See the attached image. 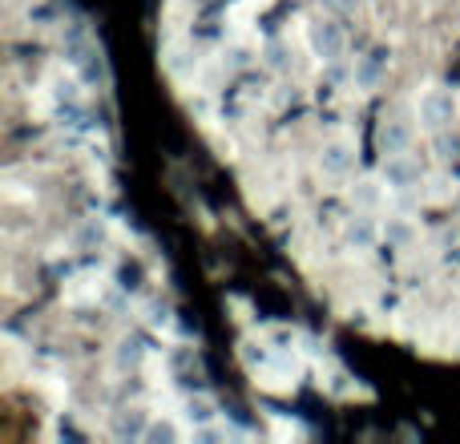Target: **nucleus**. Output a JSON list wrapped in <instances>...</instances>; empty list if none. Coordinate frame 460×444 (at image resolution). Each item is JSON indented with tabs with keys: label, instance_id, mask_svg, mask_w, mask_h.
I'll list each match as a JSON object with an SVG mask.
<instances>
[{
	"label": "nucleus",
	"instance_id": "1",
	"mask_svg": "<svg viewBox=\"0 0 460 444\" xmlns=\"http://www.w3.org/2000/svg\"><path fill=\"white\" fill-rule=\"evenodd\" d=\"M456 118H460V102L453 89H445V85L424 89L420 102H416V121H420V129H429V134L453 129Z\"/></svg>",
	"mask_w": 460,
	"mask_h": 444
},
{
	"label": "nucleus",
	"instance_id": "2",
	"mask_svg": "<svg viewBox=\"0 0 460 444\" xmlns=\"http://www.w3.org/2000/svg\"><path fill=\"white\" fill-rule=\"evenodd\" d=\"M307 45H311V53L319 57V65H335V61H343V53H348V32H343L340 21L319 16V21H311V29H307Z\"/></svg>",
	"mask_w": 460,
	"mask_h": 444
},
{
	"label": "nucleus",
	"instance_id": "3",
	"mask_svg": "<svg viewBox=\"0 0 460 444\" xmlns=\"http://www.w3.org/2000/svg\"><path fill=\"white\" fill-rule=\"evenodd\" d=\"M380 178L384 186H388V194H416L424 186V166L420 158H412V154H388L380 166Z\"/></svg>",
	"mask_w": 460,
	"mask_h": 444
},
{
	"label": "nucleus",
	"instance_id": "4",
	"mask_svg": "<svg viewBox=\"0 0 460 444\" xmlns=\"http://www.w3.org/2000/svg\"><path fill=\"white\" fill-rule=\"evenodd\" d=\"M315 166L323 178H348L351 170H356V146H351L348 138H332V142L319 146Z\"/></svg>",
	"mask_w": 460,
	"mask_h": 444
},
{
	"label": "nucleus",
	"instance_id": "5",
	"mask_svg": "<svg viewBox=\"0 0 460 444\" xmlns=\"http://www.w3.org/2000/svg\"><path fill=\"white\" fill-rule=\"evenodd\" d=\"M384 77H388V49H367V53L356 57V65H351V85L364 89V93L380 89Z\"/></svg>",
	"mask_w": 460,
	"mask_h": 444
},
{
	"label": "nucleus",
	"instance_id": "6",
	"mask_svg": "<svg viewBox=\"0 0 460 444\" xmlns=\"http://www.w3.org/2000/svg\"><path fill=\"white\" fill-rule=\"evenodd\" d=\"M412 142H416V126L404 121V118H384L380 129H376V146H380L384 158H388V154L412 150Z\"/></svg>",
	"mask_w": 460,
	"mask_h": 444
},
{
	"label": "nucleus",
	"instance_id": "7",
	"mask_svg": "<svg viewBox=\"0 0 460 444\" xmlns=\"http://www.w3.org/2000/svg\"><path fill=\"white\" fill-rule=\"evenodd\" d=\"M380 238H384V226L372 218V210H359V215L343 222V243L356 246V251H372Z\"/></svg>",
	"mask_w": 460,
	"mask_h": 444
},
{
	"label": "nucleus",
	"instance_id": "8",
	"mask_svg": "<svg viewBox=\"0 0 460 444\" xmlns=\"http://www.w3.org/2000/svg\"><path fill=\"white\" fill-rule=\"evenodd\" d=\"M146 429H150V413L146 408H121L110 421V437L113 440H146Z\"/></svg>",
	"mask_w": 460,
	"mask_h": 444
},
{
	"label": "nucleus",
	"instance_id": "9",
	"mask_svg": "<svg viewBox=\"0 0 460 444\" xmlns=\"http://www.w3.org/2000/svg\"><path fill=\"white\" fill-rule=\"evenodd\" d=\"M384 178H359L356 186L348 191V199H351V207L356 210H380V202H384Z\"/></svg>",
	"mask_w": 460,
	"mask_h": 444
},
{
	"label": "nucleus",
	"instance_id": "10",
	"mask_svg": "<svg viewBox=\"0 0 460 444\" xmlns=\"http://www.w3.org/2000/svg\"><path fill=\"white\" fill-rule=\"evenodd\" d=\"M69 243H73V251H97V246L105 243V222L102 218H81L77 226H73Z\"/></svg>",
	"mask_w": 460,
	"mask_h": 444
},
{
	"label": "nucleus",
	"instance_id": "11",
	"mask_svg": "<svg viewBox=\"0 0 460 444\" xmlns=\"http://www.w3.org/2000/svg\"><path fill=\"white\" fill-rule=\"evenodd\" d=\"M384 243L388 246H396V251H408V246L416 243V226L408 218H400V215H392L388 222H384Z\"/></svg>",
	"mask_w": 460,
	"mask_h": 444
},
{
	"label": "nucleus",
	"instance_id": "12",
	"mask_svg": "<svg viewBox=\"0 0 460 444\" xmlns=\"http://www.w3.org/2000/svg\"><path fill=\"white\" fill-rule=\"evenodd\" d=\"M182 416H186V424H190V429H202V424H215V404H210L207 396H190L182 404Z\"/></svg>",
	"mask_w": 460,
	"mask_h": 444
},
{
	"label": "nucleus",
	"instance_id": "13",
	"mask_svg": "<svg viewBox=\"0 0 460 444\" xmlns=\"http://www.w3.org/2000/svg\"><path fill=\"white\" fill-rule=\"evenodd\" d=\"M262 65H267L270 73H287L291 69V49H287V40H267L262 45Z\"/></svg>",
	"mask_w": 460,
	"mask_h": 444
},
{
	"label": "nucleus",
	"instance_id": "14",
	"mask_svg": "<svg viewBox=\"0 0 460 444\" xmlns=\"http://www.w3.org/2000/svg\"><path fill=\"white\" fill-rule=\"evenodd\" d=\"M142 356H146L142 340H121V343H118V351H113V364H118L121 372H129V368L142 364Z\"/></svg>",
	"mask_w": 460,
	"mask_h": 444
},
{
	"label": "nucleus",
	"instance_id": "15",
	"mask_svg": "<svg viewBox=\"0 0 460 444\" xmlns=\"http://www.w3.org/2000/svg\"><path fill=\"white\" fill-rule=\"evenodd\" d=\"M182 432H178L174 421H150V429H146V444H174Z\"/></svg>",
	"mask_w": 460,
	"mask_h": 444
},
{
	"label": "nucleus",
	"instance_id": "16",
	"mask_svg": "<svg viewBox=\"0 0 460 444\" xmlns=\"http://www.w3.org/2000/svg\"><path fill=\"white\" fill-rule=\"evenodd\" d=\"M437 158H456V150H460V142H456V138H448V129H440V134H437Z\"/></svg>",
	"mask_w": 460,
	"mask_h": 444
}]
</instances>
